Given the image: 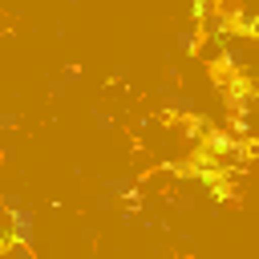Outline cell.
<instances>
[{
	"mask_svg": "<svg viewBox=\"0 0 259 259\" xmlns=\"http://www.w3.org/2000/svg\"><path fill=\"white\" fill-rule=\"evenodd\" d=\"M12 243H16V239H12V231H0V255H4Z\"/></svg>",
	"mask_w": 259,
	"mask_h": 259,
	"instance_id": "obj_1",
	"label": "cell"
}]
</instances>
